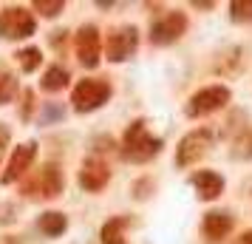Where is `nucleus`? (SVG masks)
Masks as SVG:
<instances>
[{"instance_id": "22", "label": "nucleus", "mask_w": 252, "mask_h": 244, "mask_svg": "<svg viewBox=\"0 0 252 244\" xmlns=\"http://www.w3.org/2000/svg\"><path fill=\"white\" fill-rule=\"evenodd\" d=\"M238 244H252V233H244V236H241V242Z\"/></svg>"}, {"instance_id": "8", "label": "nucleus", "mask_w": 252, "mask_h": 244, "mask_svg": "<svg viewBox=\"0 0 252 244\" xmlns=\"http://www.w3.org/2000/svg\"><path fill=\"white\" fill-rule=\"evenodd\" d=\"M184 29H187V17L182 12L161 14L150 29V43L153 46H167V43H173V40H179L184 35Z\"/></svg>"}, {"instance_id": "6", "label": "nucleus", "mask_w": 252, "mask_h": 244, "mask_svg": "<svg viewBox=\"0 0 252 244\" xmlns=\"http://www.w3.org/2000/svg\"><path fill=\"white\" fill-rule=\"evenodd\" d=\"M229 103V88L227 85H210L204 91H198L190 97V103H187V116H207L218 111V108H224Z\"/></svg>"}, {"instance_id": "10", "label": "nucleus", "mask_w": 252, "mask_h": 244, "mask_svg": "<svg viewBox=\"0 0 252 244\" xmlns=\"http://www.w3.org/2000/svg\"><path fill=\"white\" fill-rule=\"evenodd\" d=\"M34 153H37V142H23V145H17L14 153H12V159H9V165H6V171H3V176H0V182H3V185H12L20 176H26V171L34 162Z\"/></svg>"}, {"instance_id": "16", "label": "nucleus", "mask_w": 252, "mask_h": 244, "mask_svg": "<svg viewBox=\"0 0 252 244\" xmlns=\"http://www.w3.org/2000/svg\"><path fill=\"white\" fill-rule=\"evenodd\" d=\"M40 85H43V91H63V88L68 85V71L63 69V66H51V69L43 74Z\"/></svg>"}, {"instance_id": "12", "label": "nucleus", "mask_w": 252, "mask_h": 244, "mask_svg": "<svg viewBox=\"0 0 252 244\" xmlns=\"http://www.w3.org/2000/svg\"><path fill=\"white\" fill-rule=\"evenodd\" d=\"M232 230V219H229V213H221V210H213V213H207L204 216V236L207 239H224L227 233Z\"/></svg>"}, {"instance_id": "1", "label": "nucleus", "mask_w": 252, "mask_h": 244, "mask_svg": "<svg viewBox=\"0 0 252 244\" xmlns=\"http://www.w3.org/2000/svg\"><path fill=\"white\" fill-rule=\"evenodd\" d=\"M65 187V176L60 171L57 162H46L40 165L34 174L23 182V196L26 199H57Z\"/></svg>"}, {"instance_id": "15", "label": "nucleus", "mask_w": 252, "mask_h": 244, "mask_svg": "<svg viewBox=\"0 0 252 244\" xmlns=\"http://www.w3.org/2000/svg\"><path fill=\"white\" fill-rule=\"evenodd\" d=\"M65 227H68V219L63 213H57V210H48V213L40 216V230L46 233V236H63Z\"/></svg>"}, {"instance_id": "20", "label": "nucleus", "mask_w": 252, "mask_h": 244, "mask_svg": "<svg viewBox=\"0 0 252 244\" xmlns=\"http://www.w3.org/2000/svg\"><path fill=\"white\" fill-rule=\"evenodd\" d=\"M34 9L43 14V17H57V14L65 9V3H63V0H34Z\"/></svg>"}, {"instance_id": "18", "label": "nucleus", "mask_w": 252, "mask_h": 244, "mask_svg": "<svg viewBox=\"0 0 252 244\" xmlns=\"http://www.w3.org/2000/svg\"><path fill=\"white\" fill-rule=\"evenodd\" d=\"M14 97H17V80H14V74L3 71L0 74V105H9Z\"/></svg>"}, {"instance_id": "13", "label": "nucleus", "mask_w": 252, "mask_h": 244, "mask_svg": "<svg viewBox=\"0 0 252 244\" xmlns=\"http://www.w3.org/2000/svg\"><path fill=\"white\" fill-rule=\"evenodd\" d=\"M193 185H195V190H198L201 199H216L224 190V179L218 174H213V171H201V174L193 176Z\"/></svg>"}, {"instance_id": "17", "label": "nucleus", "mask_w": 252, "mask_h": 244, "mask_svg": "<svg viewBox=\"0 0 252 244\" xmlns=\"http://www.w3.org/2000/svg\"><path fill=\"white\" fill-rule=\"evenodd\" d=\"M17 63H20V69L26 74H32V71L40 69V63H43V54H40V48H23V51H17Z\"/></svg>"}, {"instance_id": "11", "label": "nucleus", "mask_w": 252, "mask_h": 244, "mask_svg": "<svg viewBox=\"0 0 252 244\" xmlns=\"http://www.w3.org/2000/svg\"><path fill=\"white\" fill-rule=\"evenodd\" d=\"M108 179H111V168H108V162H102L99 156H91V159H85L80 168V185L85 187V190H91V193H96V190H102L105 185H108Z\"/></svg>"}, {"instance_id": "9", "label": "nucleus", "mask_w": 252, "mask_h": 244, "mask_svg": "<svg viewBox=\"0 0 252 244\" xmlns=\"http://www.w3.org/2000/svg\"><path fill=\"white\" fill-rule=\"evenodd\" d=\"M210 142H213L210 131H193V134H187V137L182 139V145H179L176 162L182 165V168H187V165H195L207 151H210Z\"/></svg>"}, {"instance_id": "7", "label": "nucleus", "mask_w": 252, "mask_h": 244, "mask_svg": "<svg viewBox=\"0 0 252 244\" xmlns=\"http://www.w3.org/2000/svg\"><path fill=\"white\" fill-rule=\"evenodd\" d=\"M77 48V60L85 69H96L99 66V54H102V40H99V29L96 26H82L74 40Z\"/></svg>"}, {"instance_id": "2", "label": "nucleus", "mask_w": 252, "mask_h": 244, "mask_svg": "<svg viewBox=\"0 0 252 244\" xmlns=\"http://www.w3.org/2000/svg\"><path fill=\"white\" fill-rule=\"evenodd\" d=\"M161 151V139H156L148 131L145 122H133L125 131V139H122V156L127 162H148L156 153Z\"/></svg>"}, {"instance_id": "4", "label": "nucleus", "mask_w": 252, "mask_h": 244, "mask_svg": "<svg viewBox=\"0 0 252 244\" xmlns=\"http://www.w3.org/2000/svg\"><path fill=\"white\" fill-rule=\"evenodd\" d=\"M34 35V14L23 6H9L0 12V37L3 40H26Z\"/></svg>"}, {"instance_id": "21", "label": "nucleus", "mask_w": 252, "mask_h": 244, "mask_svg": "<svg viewBox=\"0 0 252 244\" xmlns=\"http://www.w3.org/2000/svg\"><path fill=\"white\" fill-rule=\"evenodd\" d=\"M229 12L235 20H252V0H232Z\"/></svg>"}, {"instance_id": "5", "label": "nucleus", "mask_w": 252, "mask_h": 244, "mask_svg": "<svg viewBox=\"0 0 252 244\" xmlns=\"http://www.w3.org/2000/svg\"><path fill=\"white\" fill-rule=\"evenodd\" d=\"M139 46V32L136 26H116L108 32L105 40V54L111 63H125L127 57H133V51Z\"/></svg>"}, {"instance_id": "3", "label": "nucleus", "mask_w": 252, "mask_h": 244, "mask_svg": "<svg viewBox=\"0 0 252 244\" xmlns=\"http://www.w3.org/2000/svg\"><path fill=\"white\" fill-rule=\"evenodd\" d=\"M111 100V85L105 80H80L74 85V94H71V103H74V111L80 114H88V111H96L99 105H105Z\"/></svg>"}, {"instance_id": "14", "label": "nucleus", "mask_w": 252, "mask_h": 244, "mask_svg": "<svg viewBox=\"0 0 252 244\" xmlns=\"http://www.w3.org/2000/svg\"><path fill=\"white\" fill-rule=\"evenodd\" d=\"M125 227H127V219L125 216H116V219L105 221L102 227V244H125Z\"/></svg>"}, {"instance_id": "19", "label": "nucleus", "mask_w": 252, "mask_h": 244, "mask_svg": "<svg viewBox=\"0 0 252 244\" xmlns=\"http://www.w3.org/2000/svg\"><path fill=\"white\" fill-rule=\"evenodd\" d=\"M232 156L235 159H252V128H247L232 142Z\"/></svg>"}]
</instances>
